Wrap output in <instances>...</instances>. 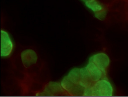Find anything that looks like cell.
Segmentation results:
<instances>
[{"label":"cell","mask_w":128,"mask_h":97,"mask_svg":"<svg viewBox=\"0 0 128 97\" xmlns=\"http://www.w3.org/2000/svg\"><path fill=\"white\" fill-rule=\"evenodd\" d=\"M83 1L86 6L95 12L102 10V6L96 0H82Z\"/></svg>","instance_id":"6"},{"label":"cell","mask_w":128,"mask_h":97,"mask_svg":"<svg viewBox=\"0 0 128 97\" xmlns=\"http://www.w3.org/2000/svg\"><path fill=\"white\" fill-rule=\"evenodd\" d=\"M89 62L94 63L103 74H104L106 69L110 63V60L106 54L98 53L91 57L90 59Z\"/></svg>","instance_id":"2"},{"label":"cell","mask_w":128,"mask_h":97,"mask_svg":"<svg viewBox=\"0 0 128 97\" xmlns=\"http://www.w3.org/2000/svg\"><path fill=\"white\" fill-rule=\"evenodd\" d=\"M113 90L110 83L106 80H99L91 87L86 89L84 95L92 96H112Z\"/></svg>","instance_id":"1"},{"label":"cell","mask_w":128,"mask_h":97,"mask_svg":"<svg viewBox=\"0 0 128 97\" xmlns=\"http://www.w3.org/2000/svg\"><path fill=\"white\" fill-rule=\"evenodd\" d=\"M67 78L72 83L74 84H79L80 78V69L77 68L73 69L70 71Z\"/></svg>","instance_id":"7"},{"label":"cell","mask_w":128,"mask_h":97,"mask_svg":"<svg viewBox=\"0 0 128 97\" xmlns=\"http://www.w3.org/2000/svg\"><path fill=\"white\" fill-rule=\"evenodd\" d=\"M22 59L24 66L28 67L36 63L37 56L34 51L28 50L22 53Z\"/></svg>","instance_id":"5"},{"label":"cell","mask_w":128,"mask_h":97,"mask_svg":"<svg viewBox=\"0 0 128 97\" xmlns=\"http://www.w3.org/2000/svg\"><path fill=\"white\" fill-rule=\"evenodd\" d=\"M106 14V11L102 10L99 11V12H95V15L96 18H98L99 19L102 20L105 18Z\"/></svg>","instance_id":"8"},{"label":"cell","mask_w":128,"mask_h":97,"mask_svg":"<svg viewBox=\"0 0 128 97\" xmlns=\"http://www.w3.org/2000/svg\"><path fill=\"white\" fill-rule=\"evenodd\" d=\"M85 68L88 72L90 78L92 81L96 82L102 78L103 73L92 62H89Z\"/></svg>","instance_id":"4"},{"label":"cell","mask_w":128,"mask_h":97,"mask_svg":"<svg viewBox=\"0 0 128 97\" xmlns=\"http://www.w3.org/2000/svg\"><path fill=\"white\" fill-rule=\"evenodd\" d=\"M13 44L7 32L1 30V56L7 57L12 52Z\"/></svg>","instance_id":"3"}]
</instances>
